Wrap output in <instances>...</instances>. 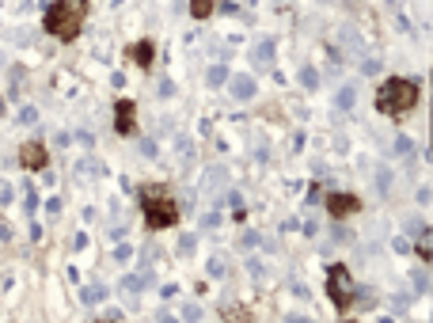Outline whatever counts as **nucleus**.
<instances>
[{"instance_id": "obj_12", "label": "nucleus", "mask_w": 433, "mask_h": 323, "mask_svg": "<svg viewBox=\"0 0 433 323\" xmlns=\"http://www.w3.org/2000/svg\"><path fill=\"white\" fill-rule=\"evenodd\" d=\"M8 202H12V187L8 182H0V206H8Z\"/></svg>"}, {"instance_id": "obj_8", "label": "nucleus", "mask_w": 433, "mask_h": 323, "mask_svg": "<svg viewBox=\"0 0 433 323\" xmlns=\"http://www.w3.org/2000/svg\"><path fill=\"white\" fill-rule=\"evenodd\" d=\"M19 122L34 125V122H38V110H34V107H19Z\"/></svg>"}, {"instance_id": "obj_4", "label": "nucleus", "mask_w": 433, "mask_h": 323, "mask_svg": "<svg viewBox=\"0 0 433 323\" xmlns=\"http://www.w3.org/2000/svg\"><path fill=\"white\" fill-rule=\"evenodd\" d=\"M19 164L31 167V171H42V167L49 164V156H46V149H42L38 141H27L23 149H19Z\"/></svg>"}, {"instance_id": "obj_10", "label": "nucleus", "mask_w": 433, "mask_h": 323, "mask_svg": "<svg viewBox=\"0 0 433 323\" xmlns=\"http://www.w3.org/2000/svg\"><path fill=\"white\" fill-rule=\"evenodd\" d=\"M137 61H141V65L152 61V46H148V42H141V46H137Z\"/></svg>"}, {"instance_id": "obj_14", "label": "nucleus", "mask_w": 433, "mask_h": 323, "mask_svg": "<svg viewBox=\"0 0 433 323\" xmlns=\"http://www.w3.org/2000/svg\"><path fill=\"white\" fill-rule=\"evenodd\" d=\"M4 110H8V103H4V95H0V115H4Z\"/></svg>"}, {"instance_id": "obj_1", "label": "nucleus", "mask_w": 433, "mask_h": 323, "mask_svg": "<svg viewBox=\"0 0 433 323\" xmlns=\"http://www.w3.org/2000/svg\"><path fill=\"white\" fill-rule=\"evenodd\" d=\"M84 8H88V0H54L46 8V19H42L46 34H54L61 42H73L84 27Z\"/></svg>"}, {"instance_id": "obj_9", "label": "nucleus", "mask_w": 433, "mask_h": 323, "mask_svg": "<svg viewBox=\"0 0 433 323\" xmlns=\"http://www.w3.org/2000/svg\"><path fill=\"white\" fill-rule=\"evenodd\" d=\"M103 285H91V289H84V300H88V304H95V300H103Z\"/></svg>"}, {"instance_id": "obj_2", "label": "nucleus", "mask_w": 433, "mask_h": 323, "mask_svg": "<svg viewBox=\"0 0 433 323\" xmlns=\"http://www.w3.org/2000/svg\"><path fill=\"white\" fill-rule=\"evenodd\" d=\"M418 88L414 80H403V76H395V80H388L384 88H380V107L388 110V115H399V110H407L410 103H414Z\"/></svg>"}, {"instance_id": "obj_13", "label": "nucleus", "mask_w": 433, "mask_h": 323, "mask_svg": "<svg viewBox=\"0 0 433 323\" xmlns=\"http://www.w3.org/2000/svg\"><path fill=\"white\" fill-rule=\"evenodd\" d=\"M46 213H49V217H58V213H61V202H58V198H49V202H46Z\"/></svg>"}, {"instance_id": "obj_6", "label": "nucleus", "mask_w": 433, "mask_h": 323, "mask_svg": "<svg viewBox=\"0 0 433 323\" xmlns=\"http://www.w3.org/2000/svg\"><path fill=\"white\" fill-rule=\"evenodd\" d=\"M23 209H27V217H31L34 209H38V191H34L31 182H27V187H23Z\"/></svg>"}, {"instance_id": "obj_3", "label": "nucleus", "mask_w": 433, "mask_h": 323, "mask_svg": "<svg viewBox=\"0 0 433 323\" xmlns=\"http://www.w3.org/2000/svg\"><path fill=\"white\" fill-rule=\"evenodd\" d=\"M145 217L152 228H164V224L175 221V206L167 198H160V191H148L145 194Z\"/></svg>"}, {"instance_id": "obj_7", "label": "nucleus", "mask_w": 433, "mask_h": 323, "mask_svg": "<svg viewBox=\"0 0 433 323\" xmlns=\"http://www.w3.org/2000/svg\"><path fill=\"white\" fill-rule=\"evenodd\" d=\"M19 91H23V69L12 65V99H19Z\"/></svg>"}, {"instance_id": "obj_11", "label": "nucleus", "mask_w": 433, "mask_h": 323, "mask_svg": "<svg viewBox=\"0 0 433 323\" xmlns=\"http://www.w3.org/2000/svg\"><path fill=\"white\" fill-rule=\"evenodd\" d=\"M209 4H213V0H194V16H198V19L209 16Z\"/></svg>"}, {"instance_id": "obj_5", "label": "nucleus", "mask_w": 433, "mask_h": 323, "mask_svg": "<svg viewBox=\"0 0 433 323\" xmlns=\"http://www.w3.org/2000/svg\"><path fill=\"white\" fill-rule=\"evenodd\" d=\"M115 125H118V133H133V103H130V99L118 103V110H115Z\"/></svg>"}]
</instances>
